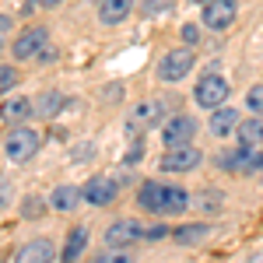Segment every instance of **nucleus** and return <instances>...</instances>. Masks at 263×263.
<instances>
[{"label":"nucleus","instance_id":"9d476101","mask_svg":"<svg viewBox=\"0 0 263 263\" xmlns=\"http://www.w3.org/2000/svg\"><path fill=\"white\" fill-rule=\"evenodd\" d=\"M162 109H165V102H144V105H137L134 116L126 120V130L137 134L144 126H158V123H162Z\"/></svg>","mask_w":263,"mask_h":263},{"label":"nucleus","instance_id":"7c9ffc66","mask_svg":"<svg viewBox=\"0 0 263 263\" xmlns=\"http://www.w3.org/2000/svg\"><path fill=\"white\" fill-rule=\"evenodd\" d=\"M165 232H168V228H162V224H158V228H144V239H162Z\"/></svg>","mask_w":263,"mask_h":263},{"label":"nucleus","instance_id":"f3484780","mask_svg":"<svg viewBox=\"0 0 263 263\" xmlns=\"http://www.w3.org/2000/svg\"><path fill=\"white\" fill-rule=\"evenodd\" d=\"M162 190H165V182H158V179H147V182L141 186V193H137V203H141L144 211L158 214V211H162Z\"/></svg>","mask_w":263,"mask_h":263},{"label":"nucleus","instance_id":"6e6552de","mask_svg":"<svg viewBox=\"0 0 263 263\" xmlns=\"http://www.w3.org/2000/svg\"><path fill=\"white\" fill-rule=\"evenodd\" d=\"M203 162V155L193 144H182V147H168L162 155V172H193Z\"/></svg>","mask_w":263,"mask_h":263},{"label":"nucleus","instance_id":"a211bd4d","mask_svg":"<svg viewBox=\"0 0 263 263\" xmlns=\"http://www.w3.org/2000/svg\"><path fill=\"white\" fill-rule=\"evenodd\" d=\"M84 246H88V228L84 224H78L70 235H67V246H63V263H78L81 260V253H84Z\"/></svg>","mask_w":263,"mask_h":263},{"label":"nucleus","instance_id":"f03ea898","mask_svg":"<svg viewBox=\"0 0 263 263\" xmlns=\"http://www.w3.org/2000/svg\"><path fill=\"white\" fill-rule=\"evenodd\" d=\"M228 81H224L221 74H203L200 84H197V91H193V99L200 109H221L224 102H228Z\"/></svg>","mask_w":263,"mask_h":263},{"label":"nucleus","instance_id":"9b49d317","mask_svg":"<svg viewBox=\"0 0 263 263\" xmlns=\"http://www.w3.org/2000/svg\"><path fill=\"white\" fill-rule=\"evenodd\" d=\"M53 256H57V249L49 239H32L14 253V263H49Z\"/></svg>","mask_w":263,"mask_h":263},{"label":"nucleus","instance_id":"bb28decb","mask_svg":"<svg viewBox=\"0 0 263 263\" xmlns=\"http://www.w3.org/2000/svg\"><path fill=\"white\" fill-rule=\"evenodd\" d=\"M172 7V0H141V11L144 14H162Z\"/></svg>","mask_w":263,"mask_h":263},{"label":"nucleus","instance_id":"c756f323","mask_svg":"<svg viewBox=\"0 0 263 263\" xmlns=\"http://www.w3.org/2000/svg\"><path fill=\"white\" fill-rule=\"evenodd\" d=\"M25 214H28V218L42 214V200H25Z\"/></svg>","mask_w":263,"mask_h":263},{"label":"nucleus","instance_id":"473e14b6","mask_svg":"<svg viewBox=\"0 0 263 263\" xmlns=\"http://www.w3.org/2000/svg\"><path fill=\"white\" fill-rule=\"evenodd\" d=\"M4 28H11V18H4V14H0V32H4Z\"/></svg>","mask_w":263,"mask_h":263},{"label":"nucleus","instance_id":"393cba45","mask_svg":"<svg viewBox=\"0 0 263 263\" xmlns=\"http://www.w3.org/2000/svg\"><path fill=\"white\" fill-rule=\"evenodd\" d=\"M95 263H134V256H130L126 249H109V253H102Z\"/></svg>","mask_w":263,"mask_h":263},{"label":"nucleus","instance_id":"dca6fc26","mask_svg":"<svg viewBox=\"0 0 263 263\" xmlns=\"http://www.w3.org/2000/svg\"><path fill=\"white\" fill-rule=\"evenodd\" d=\"M190 207V193L179 190V186H165L162 190V211L158 214H182Z\"/></svg>","mask_w":263,"mask_h":263},{"label":"nucleus","instance_id":"412c9836","mask_svg":"<svg viewBox=\"0 0 263 263\" xmlns=\"http://www.w3.org/2000/svg\"><path fill=\"white\" fill-rule=\"evenodd\" d=\"M32 105H35V116H46V120H53V116H57V112L63 109V95H60V91H42V95L32 102Z\"/></svg>","mask_w":263,"mask_h":263},{"label":"nucleus","instance_id":"c85d7f7f","mask_svg":"<svg viewBox=\"0 0 263 263\" xmlns=\"http://www.w3.org/2000/svg\"><path fill=\"white\" fill-rule=\"evenodd\" d=\"M7 200H11V179H4V176H0V207H4Z\"/></svg>","mask_w":263,"mask_h":263},{"label":"nucleus","instance_id":"4be33fe9","mask_svg":"<svg viewBox=\"0 0 263 263\" xmlns=\"http://www.w3.org/2000/svg\"><path fill=\"white\" fill-rule=\"evenodd\" d=\"M172 235H176L179 246H193V242H203V239L211 235V224H182V228H176Z\"/></svg>","mask_w":263,"mask_h":263},{"label":"nucleus","instance_id":"ddd939ff","mask_svg":"<svg viewBox=\"0 0 263 263\" xmlns=\"http://www.w3.org/2000/svg\"><path fill=\"white\" fill-rule=\"evenodd\" d=\"M134 11V0H99V21L102 25H123Z\"/></svg>","mask_w":263,"mask_h":263},{"label":"nucleus","instance_id":"5701e85b","mask_svg":"<svg viewBox=\"0 0 263 263\" xmlns=\"http://www.w3.org/2000/svg\"><path fill=\"white\" fill-rule=\"evenodd\" d=\"M246 105H249V112H260V116H263V84H253V88H249Z\"/></svg>","mask_w":263,"mask_h":263},{"label":"nucleus","instance_id":"6ab92c4d","mask_svg":"<svg viewBox=\"0 0 263 263\" xmlns=\"http://www.w3.org/2000/svg\"><path fill=\"white\" fill-rule=\"evenodd\" d=\"M78 203H81V190L70 186V182H67V186H57L53 197H49V207H53V211H74Z\"/></svg>","mask_w":263,"mask_h":263},{"label":"nucleus","instance_id":"f8f14e48","mask_svg":"<svg viewBox=\"0 0 263 263\" xmlns=\"http://www.w3.org/2000/svg\"><path fill=\"white\" fill-rule=\"evenodd\" d=\"M32 116H35V105H32L28 99H21V95L18 99H7L4 105H0V120L11 123V126H21V123L32 120Z\"/></svg>","mask_w":263,"mask_h":263},{"label":"nucleus","instance_id":"1a4fd4ad","mask_svg":"<svg viewBox=\"0 0 263 263\" xmlns=\"http://www.w3.org/2000/svg\"><path fill=\"white\" fill-rule=\"evenodd\" d=\"M193 134H197V123L190 116H172L162 130V141H165V147H182V144L193 141Z\"/></svg>","mask_w":263,"mask_h":263},{"label":"nucleus","instance_id":"423d86ee","mask_svg":"<svg viewBox=\"0 0 263 263\" xmlns=\"http://www.w3.org/2000/svg\"><path fill=\"white\" fill-rule=\"evenodd\" d=\"M239 14V4L235 0H207L203 4V28L211 32H224Z\"/></svg>","mask_w":263,"mask_h":263},{"label":"nucleus","instance_id":"a878e982","mask_svg":"<svg viewBox=\"0 0 263 263\" xmlns=\"http://www.w3.org/2000/svg\"><path fill=\"white\" fill-rule=\"evenodd\" d=\"M218 197H221L218 190H203V193H200V200H197V203H200L203 211H218V207H221V200H218Z\"/></svg>","mask_w":263,"mask_h":263},{"label":"nucleus","instance_id":"cd10ccee","mask_svg":"<svg viewBox=\"0 0 263 263\" xmlns=\"http://www.w3.org/2000/svg\"><path fill=\"white\" fill-rule=\"evenodd\" d=\"M182 39H186L190 46H193V42L200 39V28H197V25H182Z\"/></svg>","mask_w":263,"mask_h":263},{"label":"nucleus","instance_id":"72a5a7b5","mask_svg":"<svg viewBox=\"0 0 263 263\" xmlns=\"http://www.w3.org/2000/svg\"><path fill=\"white\" fill-rule=\"evenodd\" d=\"M193 4H200V7H203V4H207V0H193Z\"/></svg>","mask_w":263,"mask_h":263},{"label":"nucleus","instance_id":"39448f33","mask_svg":"<svg viewBox=\"0 0 263 263\" xmlns=\"http://www.w3.org/2000/svg\"><path fill=\"white\" fill-rule=\"evenodd\" d=\"M116 197H120V182L109 176H91L81 190V200H88L91 207H109Z\"/></svg>","mask_w":263,"mask_h":263},{"label":"nucleus","instance_id":"7ed1b4c3","mask_svg":"<svg viewBox=\"0 0 263 263\" xmlns=\"http://www.w3.org/2000/svg\"><path fill=\"white\" fill-rule=\"evenodd\" d=\"M141 239H144V228L134 218H120V221H112L105 228V246L109 249H130V246L141 242Z\"/></svg>","mask_w":263,"mask_h":263},{"label":"nucleus","instance_id":"b1692460","mask_svg":"<svg viewBox=\"0 0 263 263\" xmlns=\"http://www.w3.org/2000/svg\"><path fill=\"white\" fill-rule=\"evenodd\" d=\"M14 84H18V70L14 67H0V95H7Z\"/></svg>","mask_w":263,"mask_h":263},{"label":"nucleus","instance_id":"4468645a","mask_svg":"<svg viewBox=\"0 0 263 263\" xmlns=\"http://www.w3.org/2000/svg\"><path fill=\"white\" fill-rule=\"evenodd\" d=\"M235 141H239V147H263V120L260 116L239 123L235 126Z\"/></svg>","mask_w":263,"mask_h":263},{"label":"nucleus","instance_id":"aec40b11","mask_svg":"<svg viewBox=\"0 0 263 263\" xmlns=\"http://www.w3.org/2000/svg\"><path fill=\"white\" fill-rule=\"evenodd\" d=\"M224 172H253V162H249V147H235V151H224L218 158Z\"/></svg>","mask_w":263,"mask_h":263},{"label":"nucleus","instance_id":"2eb2a0df","mask_svg":"<svg viewBox=\"0 0 263 263\" xmlns=\"http://www.w3.org/2000/svg\"><path fill=\"white\" fill-rule=\"evenodd\" d=\"M239 123H242L239 112L228 109V105H221V109H214V116H211V134H214V137H232Z\"/></svg>","mask_w":263,"mask_h":263},{"label":"nucleus","instance_id":"20e7f679","mask_svg":"<svg viewBox=\"0 0 263 263\" xmlns=\"http://www.w3.org/2000/svg\"><path fill=\"white\" fill-rule=\"evenodd\" d=\"M193 60H197V57H193L190 49H172V53H165L162 63H158V78L168 81V84L182 81V78L193 70Z\"/></svg>","mask_w":263,"mask_h":263},{"label":"nucleus","instance_id":"2f4dec72","mask_svg":"<svg viewBox=\"0 0 263 263\" xmlns=\"http://www.w3.org/2000/svg\"><path fill=\"white\" fill-rule=\"evenodd\" d=\"M35 4H39V7H60L63 0H35Z\"/></svg>","mask_w":263,"mask_h":263},{"label":"nucleus","instance_id":"0eeeda50","mask_svg":"<svg viewBox=\"0 0 263 263\" xmlns=\"http://www.w3.org/2000/svg\"><path fill=\"white\" fill-rule=\"evenodd\" d=\"M49 49V32L46 28H25L18 39H14V57L18 60H35V57H42Z\"/></svg>","mask_w":263,"mask_h":263},{"label":"nucleus","instance_id":"f257e3e1","mask_svg":"<svg viewBox=\"0 0 263 263\" xmlns=\"http://www.w3.org/2000/svg\"><path fill=\"white\" fill-rule=\"evenodd\" d=\"M39 130H32V126H11V134H7V141H4V155H7V162L14 165H25L35 158V151H39Z\"/></svg>","mask_w":263,"mask_h":263}]
</instances>
